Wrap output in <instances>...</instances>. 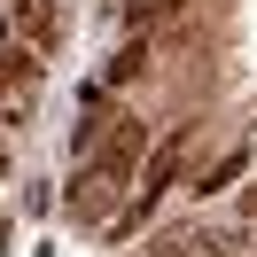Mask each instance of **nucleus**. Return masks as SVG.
I'll return each instance as SVG.
<instances>
[{"label":"nucleus","mask_w":257,"mask_h":257,"mask_svg":"<svg viewBox=\"0 0 257 257\" xmlns=\"http://www.w3.org/2000/svg\"><path fill=\"white\" fill-rule=\"evenodd\" d=\"M141 156H148V133H141V117H109V148L94 156V172L109 179V187H125V179L141 172Z\"/></svg>","instance_id":"obj_1"},{"label":"nucleus","mask_w":257,"mask_h":257,"mask_svg":"<svg viewBox=\"0 0 257 257\" xmlns=\"http://www.w3.org/2000/svg\"><path fill=\"white\" fill-rule=\"evenodd\" d=\"M179 164H187V133H172V141H156V148H148V172H141V203H133L125 218H141V210L156 203L164 187H172V179H179Z\"/></svg>","instance_id":"obj_2"},{"label":"nucleus","mask_w":257,"mask_h":257,"mask_svg":"<svg viewBox=\"0 0 257 257\" xmlns=\"http://www.w3.org/2000/svg\"><path fill=\"white\" fill-rule=\"evenodd\" d=\"M8 32H24L32 47H47L55 39V0H16V24H8Z\"/></svg>","instance_id":"obj_3"},{"label":"nucleus","mask_w":257,"mask_h":257,"mask_svg":"<svg viewBox=\"0 0 257 257\" xmlns=\"http://www.w3.org/2000/svg\"><path fill=\"white\" fill-rule=\"evenodd\" d=\"M109 195H117V187H109V179H101V172H94V164H86V172H78V179H70V218H94V210H101V203H109Z\"/></svg>","instance_id":"obj_4"},{"label":"nucleus","mask_w":257,"mask_h":257,"mask_svg":"<svg viewBox=\"0 0 257 257\" xmlns=\"http://www.w3.org/2000/svg\"><path fill=\"white\" fill-rule=\"evenodd\" d=\"M32 78H39V63H32V55L16 47V39H8V47H0V94H24Z\"/></svg>","instance_id":"obj_5"},{"label":"nucleus","mask_w":257,"mask_h":257,"mask_svg":"<svg viewBox=\"0 0 257 257\" xmlns=\"http://www.w3.org/2000/svg\"><path fill=\"white\" fill-rule=\"evenodd\" d=\"M141 70H148V47H141V39H133V47H117V63H109V78H117V86L141 78Z\"/></svg>","instance_id":"obj_6"},{"label":"nucleus","mask_w":257,"mask_h":257,"mask_svg":"<svg viewBox=\"0 0 257 257\" xmlns=\"http://www.w3.org/2000/svg\"><path fill=\"white\" fill-rule=\"evenodd\" d=\"M241 172H249V156H226V164H218V172H210V179H203V187H195V195H218V187H234Z\"/></svg>","instance_id":"obj_7"},{"label":"nucleus","mask_w":257,"mask_h":257,"mask_svg":"<svg viewBox=\"0 0 257 257\" xmlns=\"http://www.w3.org/2000/svg\"><path fill=\"white\" fill-rule=\"evenodd\" d=\"M164 8H172V0H133V8H125V24H133V32H148V24H156Z\"/></svg>","instance_id":"obj_8"},{"label":"nucleus","mask_w":257,"mask_h":257,"mask_svg":"<svg viewBox=\"0 0 257 257\" xmlns=\"http://www.w3.org/2000/svg\"><path fill=\"white\" fill-rule=\"evenodd\" d=\"M249 210H257V195H249Z\"/></svg>","instance_id":"obj_9"}]
</instances>
